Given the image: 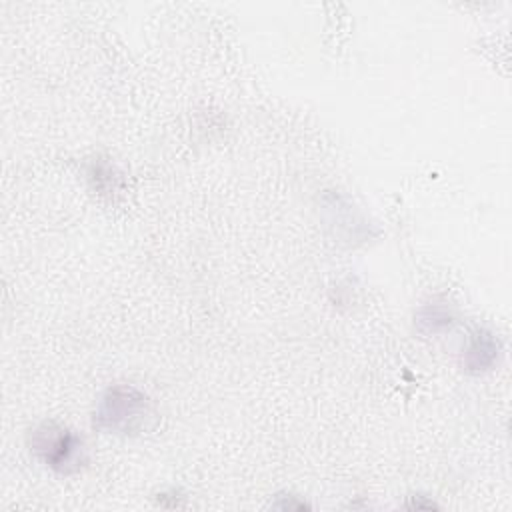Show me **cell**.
I'll list each match as a JSON object with an SVG mask.
<instances>
[{"label": "cell", "instance_id": "cell-4", "mask_svg": "<svg viewBox=\"0 0 512 512\" xmlns=\"http://www.w3.org/2000/svg\"><path fill=\"white\" fill-rule=\"evenodd\" d=\"M454 322V314L450 308L440 306V304H428L420 308L416 314V326L424 334H436L446 328H450Z\"/></svg>", "mask_w": 512, "mask_h": 512}, {"label": "cell", "instance_id": "cell-2", "mask_svg": "<svg viewBox=\"0 0 512 512\" xmlns=\"http://www.w3.org/2000/svg\"><path fill=\"white\" fill-rule=\"evenodd\" d=\"M28 444L38 460L60 474H74L86 464L82 438L58 422L38 424L32 430Z\"/></svg>", "mask_w": 512, "mask_h": 512}, {"label": "cell", "instance_id": "cell-1", "mask_svg": "<svg viewBox=\"0 0 512 512\" xmlns=\"http://www.w3.org/2000/svg\"><path fill=\"white\" fill-rule=\"evenodd\" d=\"M158 422V412L152 400L138 388L130 384L110 386L98 400L92 424L94 428L120 434V436H140L154 430Z\"/></svg>", "mask_w": 512, "mask_h": 512}, {"label": "cell", "instance_id": "cell-3", "mask_svg": "<svg viewBox=\"0 0 512 512\" xmlns=\"http://www.w3.org/2000/svg\"><path fill=\"white\" fill-rule=\"evenodd\" d=\"M502 354L500 340L486 328H478L470 334L468 346L462 356V368L468 374H480L492 370Z\"/></svg>", "mask_w": 512, "mask_h": 512}]
</instances>
